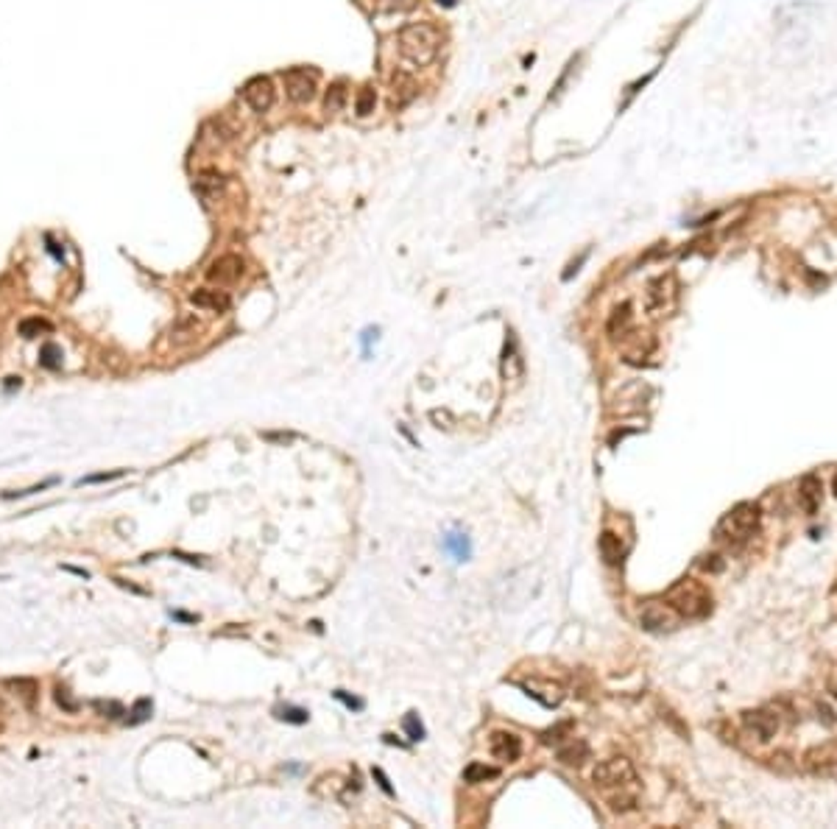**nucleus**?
Listing matches in <instances>:
<instances>
[{
    "instance_id": "nucleus-1",
    "label": "nucleus",
    "mask_w": 837,
    "mask_h": 829,
    "mask_svg": "<svg viewBox=\"0 0 837 829\" xmlns=\"http://www.w3.org/2000/svg\"><path fill=\"white\" fill-rule=\"evenodd\" d=\"M592 785L606 793L609 807L614 813H631L636 810V771L631 759L625 756H609L595 765L592 771Z\"/></svg>"
},
{
    "instance_id": "nucleus-2",
    "label": "nucleus",
    "mask_w": 837,
    "mask_h": 829,
    "mask_svg": "<svg viewBox=\"0 0 837 829\" xmlns=\"http://www.w3.org/2000/svg\"><path fill=\"white\" fill-rule=\"evenodd\" d=\"M441 48V34L430 23H410L399 31V54L413 65H430Z\"/></svg>"
},
{
    "instance_id": "nucleus-3",
    "label": "nucleus",
    "mask_w": 837,
    "mask_h": 829,
    "mask_svg": "<svg viewBox=\"0 0 837 829\" xmlns=\"http://www.w3.org/2000/svg\"><path fill=\"white\" fill-rule=\"evenodd\" d=\"M760 520H762V511L757 503H740V506H734V509L720 520V525H717V539H720V542H729V544H743V542H748V539L757 533Z\"/></svg>"
},
{
    "instance_id": "nucleus-4",
    "label": "nucleus",
    "mask_w": 837,
    "mask_h": 829,
    "mask_svg": "<svg viewBox=\"0 0 837 829\" xmlns=\"http://www.w3.org/2000/svg\"><path fill=\"white\" fill-rule=\"evenodd\" d=\"M667 603L673 606V611H676L679 617H703V614H709V609H712L709 592H706L700 584H695V581L679 584V587L670 592Z\"/></svg>"
},
{
    "instance_id": "nucleus-5",
    "label": "nucleus",
    "mask_w": 837,
    "mask_h": 829,
    "mask_svg": "<svg viewBox=\"0 0 837 829\" xmlns=\"http://www.w3.org/2000/svg\"><path fill=\"white\" fill-rule=\"evenodd\" d=\"M282 84H285V92L294 104H307L313 95H315V70H307V68H291L282 73Z\"/></svg>"
},
{
    "instance_id": "nucleus-6",
    "label": "nucleus",
    "mask_w": 837,
    "mask_h": 829,
    "mask_svg": "<svg viewBox=\"0 0 837 829\" xmlns=\"http://www.w3.org/2000/svg\"><path fill=\"white\" fill-rule=\"evenodd\" d=\"M243 98L254 112H268L274 106V81L268 75H254L243 84Z\"/></svg>"
},
{
    "instance_id": "nucleus-7",
    "label": "nucleus",
    "mask_w": 837,
    "mask_h": 829,
    "mask_svg": "<svg viewBox=\"0 0 837 829\" xmlns=\"http://www.w3.org/2000/svg\"><path fill=\"white\" fill-rule=\"evenodd\" d=\"M243 260L237 254H224L218 260H213V266L207 268V280L210 282H218V285H232L243 277Z\"/></svg>"
},
{
    "instance_id": "nucleus-8",
    "label": "nucleus",
    "mask_w": 837,
    "mask_h": 829,
    "mask_svg": "<svg viewBox=\"0 0 837 829\" xmlns=\"http://www.w3.org/2000/svg\"><path fill=\"white\" fill-rule=\"evenodd\" d=\"M743 726H745V732H751L760 743H767V740L776 735V729H779V718H776L773 712L757 709V712H745V715H743Z\"/></svg>"
},
{
    "instance_id": "nucleus-9",
    "label": "nucleus",
    "mask_w": 837,
    "mask_h": 829,
    "mask_svg": "<svg viewBox=\"0 0 837 829\" xmlns=\"http://www.w3.org/2000/svg\"><path fill=\"white\" fill-rule=\"evenodd\" d=\"M489 752L500 762H517L522 756V740L514 732H494L489 737Z\"/></svg>"
},
{
    "instance_id": "nucleus-10",
    "label": "nucleus",
    "mask_w": 837,
    "mask_h": 829,
    "mask_svg": "<svg viewBox=\"0 0 837 829\" xmlns=\"http://www.w3.org/2000/svg\"><path fill=\"white\" fill-rule=\"evenodd\" d=\"M679 623V614L673 611V606H659V603H650L645 611H642V625L650 628V631H665V628H673Z\"/></svg>"
},
{
    "instance_id": "nucleus-11",
    "label": "nucleus",
    "mask_w": 837,
    "mask_h": 829,
    "mask_svg": "<svg viewBox=\"0 0 837 829\" xmlns=\"http://www.w3.org/2000/svg\"><path fill=\"white\" fill-rule=\"evenodd\" d=\"M190 301L201 310H213V313H227L232 307V299L224 291H215V288H199L190 294Z\"/></svg>"
},
{
    "instance_id": "nucleus-12",
    "label": "nucleus",
    "mask_w": 837,
    "mask_h": 829,
    "mask_svg": "<svg viewBox=\"0 0 837 829\" xmlns=\"http://www.w3.org/2000/svg\"><path fill=\"white\" fill-rule=\"evenodd\" d=\"M798 500H801V509L807 514H815L818 506H821V480L815 475H807L798 486Z\"/></svg>"
},
{
    "instance_id": "nucleus-13",
    "label": "nucleus",
    "mask_w": 837,
    "mask_h": 829,
    "mask_svg": "<svg viewBox=\"0 0 837 829\" xmlns=\"http://www.w3.org/2000/svg\"><path fill=\"white\" fill-rule=\"evenodd\" d=\"M6 687L14 690V695H17L28 709H34V704H37V698H39V684H37L34 678H8Z\"/></svg>"
},
{
    "instance_id": "nucleus-14",
    "label": "nucleus",
    "mask_w": 837,
    "mask_h": 829,
    "mask_svg": "<svg viewBox=\"0 0 837 829\" xmlns=\"http://www.w3.org/2000/svg\"><path fill=\"white\" fill-rule=\"evenodd\" d=\"M558 759L564 762V765H584L586 759H589V746L584 743V740H569L567 746H561L558 749Z\"/></svg>"
},
{
    "instance_id": "nucleus-15",
    "label": "nucleus",
    "mask_w": 837,
    "mask_h": 829,
    "mask_svg": "<svg viewBox=\"0 0 837 829\" xmlns=\"http://www.w3.org/2000/svg\"><path fill=\"white\" fill-rule=\"evenodd\" d=\"M600 553H603V559H606L609 564H619V561H622V556H625V547H622V542H619V536H617V533L606 530V533L600 536Z\"/></svg>"
},
{
    "instance_id": "nucleus-16",
    "label": "nucleus",
    "mask_w": 837,
    "mask_h": 829,
    "mask_svg": "<svg viewBox=\"0 0 837 829\" xmlns=\"http://www.w3.org/2000/svg\"><path fill=\"white\" fill-rule=\"evenodd\" d=\"M344 104H346V84H344V81L329 84V89H327V95H324V109H327V112H341Z\"/></svg>"
},
{
    "instance_id": "nucleus-17",
    "label": "nucleus",
    "mask_w": 837,
    "mask_h": 829,
    "mask_svg": "<svg viewBox=\"0 0 837 829\" xmlns=\"http://www.w3.org/2000/svg\"><path fill=\"white\" fill-rule=\"evenodd\" d=\"M497 776H500V768H491V765H483V762H472L463 771V779L472 782V785L486 782V779H497Z\"/></svg>"
},
{
    "instance_id": "nucleus-18",
    "label": "nucleus",
    "mask_w": 837,
    "mask_h": 829,
    "mask_svg": "<svg viewBox=\"0 0 837 829\" xmlns=\"http://www.w3.org/2000/svg\"><path fill=\"white\" fill-rule=\"evenodd\" d=\"M444 547L453 553V559H455V561H466V559H469V553H472V544H469L466 533H450V536L444 539Z\"/></svg>"
},
{
    "instance_id": "nucleus-19",
    "label": "nucleus",
    "mask_w": 837,
    "mask_h": 829,
    "mask_svg": "<svg viewBox=\"0 0 837 829\" xmlns=\"http://www.w3.org/2000/svg\"><path fill=\"white\" fill-rule=\"evenodd\" d=\"M628 324H631V304L625 301V304L614 307V313H611V318H609V332L617 338V335H622V332L628 330Z\"/></svg>"
},
{
    "instance_id": "nucleus-20",
    "label": "nucleus",
    "mask_w": 837,
    "mask_h": 829,
    "mask_svg": "<svg viewBox=\"0 0 837 829\" xmlns=\"http://www.w3.org/2000/svg\"><path fill=\"white\" fill-rule=\"evenodd\" d=\"M54 330V324L48 321V318H39V316H34V318H23L20 321V335L23 338H37L39 332H51Z\"/></svg>"
},
{
    "instance_id": "nucleus-21",
    "label": "nucleus",
    "mask_w": 837,
    "mask_h": 829,
    "mask_svg": "<svg viewBox=\"0 0 837 829\" xmlns=\"http://www.w3.org/2000/svg\"><path fill=\"white\" fill-rule=\"evenodd\" d=\"M39 363H42L45 369H51V372L62 369V349H59L56 344H45V347L39 349Z\"/></svg>"
},
{
    "instance_id": "nucleus-22",
    "label": "nucleus",
    "mask_w": 837,
    "mask_h": 829,
    "mask_svg": "<svg viewBox=\"0 0 837 829\" xmlns=\"http://www.w3.org/2000/svg\"><path fill=\"white\" fill-rule=\"evenodd\" d=\"M375 101H377L375 89H372V87H363V89L358 92V101H355V112H358L360 118L372 115V112H375Z\"/></svg>"
},
{
    "instance_id": "nucleus-23",
    "label": "nucleus",
    "mask_w": 837,
    "mask_h": 829,
    "mask_svg": "<svg viewBox=\"0 0 837 829\" xmlns=\"http://www.w3.org/2000/svg\"><path fill=\"white\" fill-rule=\"evenodd\" d=\"M405 732H408V740H410V743L424 740V726H422V721H419L416 712H408V715H405Z\"/></svg>"
},
{
    "instance_id": "nucleus-24",
    "label": "nucleus",
    "mask_w": 837,
    "mask_h": 829,
    "mask_svg": "<svg viewBox=\"0 0 837 829\" xmlns=\"http://www.w3.org/2000/svg\"><path fill=\"white\" fill-rule=\"evenodd\" d=\"M126 475V469H115V472H98V475H87V478H78L76 486H89V483H109V480H118V478H123Z\"/></svg>"
},
{
    "instance_id": "nucleus-25",
    "label": "nucleus",
    "mask_w": 837,
    "mask_h": 829,
    "mask_svg": "<svg viewBox=\"0 0 837 829\" xmlns=\"http://www.w3.org/2000/svg\"><path fill=\"white\" fill-rule=\"evenodd\" d=\"M277 712H279L277 718H282V721H288V723H296V726L307 723V718H310L305 709H299V706H279Z\"/></svg>"
},
{
    "instance_id": "nucleus-26",
    "label": "nucleus",
    "mask_w": 837,
    "mask_h": 829,
    "mask_svg": "<svg viewBox=\"0 0 837 829\" xmlns=\"http://www.w3.org/2000/svg\"><path fill=\"white\" fill-rule=\"evenodd\" d=\"M153 712V704L149 701V698H140L137 704H134V709H132V718H129V723H143V721H149Z\"/></svg>"
},
{
    "instance_id": "nucleus-27",
    "label": "nucleus",
    "mask_w": 837,
    "mask_h": 829,
    "mask_svg": "<svg viewBox=\"0 0 837 829\" xmlns=\"http://www.w3.org/2000/svg\"><path fill=\"white\" fill-rule=\"evenodd\" d=\"M56 483V478H48V480H42L39 486H28V489H23V492H6L3 497L6 500H14V497H31V494H37V492H45V489H51Z\"/></svg>"
},
{
    "instance_id": "nucleus-28",
    "label": "nucleus",
    "mask_w": 837,
    "mask_h": 829,
    "mask_svg": "<svg viewBox=\"0 0 837 829\" xmlns=\"http://www.w3.org/2000/svg\"><path fill=\"white\" fill-rule=\"evenodd\" d=\"M508 363H522L517 355H514V338H511V352H508V347H505V361H503V366H508ZM520 372H522V366H517V372H503V375L508 377V380H514V377H520Z\"/></svg>"
},
{
    "instance_id": "nucleus-29",
    "label": "nucleus",
    "mask_w": 837,
    "mask_h": 829,
    "mask_svg": "<svg viewBox=\"0 0 837 829\" xmlns=\"http://www.w3.org/2000/svg\"><path fill=\"white\" fill-rule=\"evenodd\" d=\"M380 3L391 11H410L416 6V0H380Z\"/></svg>"
},
{
    "instance_id": "nucleus-30",
    "label": "nucleus",
    "mask_w": 837,
    "mask_h": 829,
    "mask_svg": "<svg viewBox=\"0 0 837 829\" xmlns=\"http://www.w3.org/2000/svg\"><path fill=\"white\" fill-rule=\"evenodd\" d=\"M335 698H341V701H344L349 709H363V701H360V698H355V695H346L344 690H338V692H335Z\"/></svg>"
},
{
    "instance_id": "nucleus-31",
    "label": "nucleus",
    "mask_w": 837,
    "mask_h": 829,
    "mask_svg": "<svg viewBox=\"0 0 837 829\" xmlns=\"http://www.w3.org/2000/svg\"><path fill=\"white\" fill-rule=\"evenodd\" d=\"M56 701H59V704H62L68 712H76V704H73V701H68V692H65L62 687H56Z\"/></svg>"
},
{
    "instance_id": "nucleus-32",
    "label": "nucleus",
    "mask_w": 837,
    "mask_h": 829,
    "mask_svg": "<svg viewBox=\"0 0 837 829\" xmlns=\"http://www.w3.org/2000/svg\"><path fill=\"white\" fill-rule=\"evenodd\" d=\"M375 779H377V782H380V787H382V790H385V793H388V796H394V787H391V785H388V776H385V773H382L380 768H375Z\"/></svg>"
},
{
    "instance_id": "nucleus-33",
    "label": "nucleus",
    "mask_w": 837,
    "mask_h": 829,
    "mask_svg": "<svg viewBox=\"0 0 837 829\" xmlns=\"http://www.w3.org/2000/svg\"><path fill=\"white\" fill-rule=\"evenodd\" d=\"M377 332H380V330H366V332H363V352H366V355H369V344H372V338L377 341Z\"/></svg>"
},
{
    "instance_id": "nucleus-34",
    "label": "nucleus",
    "mask_w": 837,
    "mask_h": 829,
    "mask_svg": "<svg viewBox=\"0 0 837 829\" xmlns=\"http://www.w3.org/2000/svg\"><path fill=\"white\" fill-rule=\"evenodd\" d=\"M173 617L176 620H184V623H196V617L193 614H184V611H173Z\"/></svg>"
},
{
    "instance_id": "nucleus-35",
    "label": "nucleus",
    "mask_w": 837,
    "mask_h": 829,
    "mask_svg": "<svg viewBox=\"0 0 837 829\" xmlns=\"http://www.w3.org/2000/svg\"><path fill=\"white\" fill-rule=\"evenodd\" d=\"M14 385H17V388H20V377H8V380H6V388H8V391H11V388H14Z\"/></svg>"
},
{
    "instance_id": "nucleus-36",
    "label": "nucleus",
    "mask_w": 837,
    "mask_h": 829,
    "mask_svg": "<svg viewBox=\"0 0 837 829\" xmlns=\"http://www.w3.org/2000/svg\"><path fill=\"white\" fill-rule=\"evenodd\" d=\"M439 3H444V6H455V0H439Z\"/></svg>"
},
{
    "instance_id": "nucleus-37",
    "label": "nucleus",
    "mask_w": 837,
    "mask_h": 829,
    "mask_svg": "<svg viewBox=\"0 0 837 829\" xmlns=\"http://www.w3.org/2000/svg\"><path fill=\"white\" fill-rule=\"evenodd\" d=\"M832 692H835V698H837V678L832 681Z\"/></svg>"
},
{
    "instance_id": "nucleus-38",
    "label": "nucleus",
    "mask_w": 837,
    "mask_h": 829,
    "mask_svg": "<svg viewBox=\"0 0 837 829\" xmlns=\"http://www.w3.org/2000/svg\"><path fill=\"white\" fill-rule=\"evenodd\" d=\"M835 494H837V475H835Z\"/></svg>"
}]
</instances>
